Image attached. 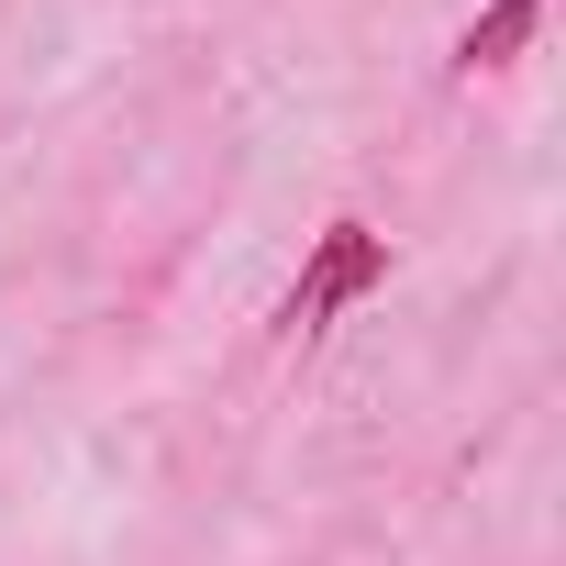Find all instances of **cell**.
<instances>
[{
  "label": "cell",
  "mask_w": 566,
  "mask_h": 566,
  "mask_svg": "<svg viewBox=\"0 0 566 566\" xmlns=\"http://www.w3.org/2000/svg\"><path fill=\"white\" fill-rule=\"evenodd\" d=\"M378 277H389V233H367V222H334L312 255H301V277H290V301H277V334H323L345 301H367L378 290Z\"/></svg>",
  "instance_id": "cell-1"
},
{
  "label": "cell",
  "mask_w": 566,
  "mask_h": 566,
  "mask_svg": "<svg viewBox=\"0 0 566 566\" xmlns=\"http://www.w3.org/2000/svg\"><path fill=\"white\" fill-rule=\"evenodd\" d=\"M533 23H544V0H489V12L455 34V67L478 78V67H511L522 45H533Z\"/></svg>",
  "instance_id": "cell-2"
}]
</instances>
